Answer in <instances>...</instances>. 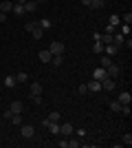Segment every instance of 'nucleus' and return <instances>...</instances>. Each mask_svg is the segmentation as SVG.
Wrapping results in <instances>:
<instances>
[{"label":"nucleus","instance_id":"5701e85b","mask_svg":"<svg viewBox=\"0 0 132 148\" xmlns=\"http://www.w3.org/2000/svg\"><path fill=\"white\" fill-rule=\"evenodd\" d=\"M46 119H49V122H60V113H57V111H51Z\"/></svg>","mask_w":132,"mask_h":148},{"label":"nucleus","instance_id":"c9c22d12","mask_svg":"<svg viewBox=\"0 0 132 148\" xmlns=\"http://www.w3.org/2000/svg\"><path fill=\"white\" fill-rule=\"evenodd\" d=\"M82 5H86V7H90V0H82Z\"/></svg>","mask_w":132,"mask_h":148},{"label":"nucleus","instance_id":"7c9ffc66","mask_svg":"<svg viewBox=\"0 0 132 148\" xmlns=\"http://www.w3.org/2000/svg\"><path fill=\"white\" fill-rule=\"evenodd\" d=\"M121 142L126 144V146H130V144H132V135H130V133H126V135H123V139H121Z\"/></svg>","mask_w":132,"mask_h":148},{"label":"nucleus","instance_id":"4be33fe9","mask_svg":"<svg viewBox=\"0 0 132 148\" xmlns=\"http://www.w3.org/2000/svg\"><path fill=\"white\" fill-rule=\"evenodd\" d=\"M104 47H106V44H101L99 40H97V42L93 44V51H95V53H104Z\"/></svg>","mask_w":132,"mask_h":148},{"label":"nucleus","instance_id":"39448f33","mask_svg":"<svg viewBox=\"0 0 132 148\" xmlns=\"http://www.w3.org/2000/svg\"><path fill=\"white\" fill-rule=\"evenodd\" d=\"M20 133H22V137H26V139H31V137L35 135V128H33V126H29V124H24V126L20 128Z\"/></svg>","mask_w":132,"mask_h":148},{"label":"nucleus","instance_id":"9b49d317","mask_svg":"<svg viewBox=\"0 0 132 148\" xmlns=\"http://www.w3.org/2000/svg\"><path fill=\"white\" fill-rule=\"evenodd\" d=\"M86 86H88V91L97 93V91H101V82H99V80H90V82L86 84Z\"/></svg>","mask_w":132,"mask_h":148},{"label":"nucleus","instance_id":"72a5a7b5","mask_svg":"<svg viewBox=\"0 0 132 148\" xmlns=\"http://www.w3.org/2000/svg\"><path fill=\"white\" fill-rule=\"evenodd\" d=\"M114 31H117V27H112V25H108V29H106V33H110V36H112Z\"/></svg>","mask_w":132,"mask_h":148},{"label":"nucleus","instance_id":"7ed1b4c3","mask_svg":"<svg viewBox=\"0 0 132 148\" xmlns=\"http://www.w3.org/2000/svg\"><path fill=\"white\" fill-rule=\"evenodd\" d=\"M114 86H117V84H114L112 77H104V80H101V91H114Z\"/></svg>","mask_w":132,"mask_h":148},{"label":"nucleus","instance_id":"ddd939ff","mask_svg":"<svg viewBox=\"0 0 132 148\" xmlns=\"http://www.w3.org/2000/svg\"><path fill=\"white\" fill-rule=\"evenodd\" d=\"M16 84H18V82H16V75H5V86L7 88H13Z\"/></svg>","mask_w":132,"mask_h":148},{"label":"nucleus","instance_id":"6e6552de","mask_svg":"<svg viewBox=\"0 0 132 148\" xmlns=\"http://www.w3.org/2000/svg\"><path fill=\"white\" fill-rule=\"evenodd\" d=\"M22 7H24V13H33L35 9H38V2H35V0H26Z\"/></svg>","mask_w":132,"mask_h":148},{"label":"nucleus","instance_id":"f8f14e48","mask_svg":"<svg viewBox=\"0 0 132 148\" xmlns=\"http://www.w3.org/2000/svg\"><path fill=\"white\" fill-rule=\"evenodd\" d=\"M11 9H13V2H11V0H5V2H0V11H2V13H9Z\"/></svg>","mask_w":132,"mask_h":148},{"label":"nucleus","instance_id":"c85d7f7f","mask_svg":"<svg viewBox=\"0 0 132 148\" xmlns=\"http://www.w3.org/2000/svg\"><path fill=\"white\" fill-rule=\"evenodd\" d=\"M35 27H38V22H33V20H31V22H26V25H24V29L29 31V33H31V31L35 29Z\"/></svg>","mask_w":132,"mask_h":148},{"label":"nucleus","instance_id":"f704fd0d","mask_svg":"<svg viewBox=\"0 0 132 148\" xmlns=\"http://www.w3.org/2000/svg\"><path fill=\"white\" fill-rule=\"evenodd\" d=\"M5 20H7V13H2V11H0V22H5Z\"/></svg>","mask_w":132,"mask_h":148},{"label":"nucleus","instance_id":"20e7f679","mask_svg":"<svg viewBox=\"0 0 132 148\" xmlns=\"http://www.w3.org/2000/svg\"><path fill=\"white\" fill-rule=\"evenodd\" d=\"M117 102H119V104H123V106H130V102H132V95H130L128 91H123V93H119Z\"/></svg>","mask_w":132,"mask_h":148},{"label":"nucleus","instance_id":"393cba45","mask_svg":"<svg viewBox=\"0 0 132 148\" xmlns=\"http://www.w3.org/2000/svg\"><path fill=\"white\" fill-rule=\"evenodd\" d=\"M110 64H112V62H110V56H101V66H104V69H108Z\"/></svg>","mask_w":132,"mask_h":148},{"label":"nucleus","instance_id":"2eb2a0df","mask_svg":"<svg viewBox=\"0 0 132 148\" xmlns=\"http://www.w3.org/2000/svg\"><path fill=\"white\" fill-rule=\"evenodd\" d=\"M29 88H31V95H42V84L40 82H33Z\"/></svg>","mask_w":132,"mask_h":148},{"label":"nucleus","instance_id":"aec40b11","mask_svg":"<svg viewBox=\"0 0 132 148\" xmlns=\"http://www.w3.org/2000/svg\"><path fill=\"white\" fill-rule=\"evenodd\" d=\"M121 106H123V104H119V102L114 99V102H110V111H112V113H121Z\"/></svg>","mask_w":132,"mask_h":148},{"label":"nucleus","instance_id":"473e14b6","mask_svg":"<svg viewBox=\"0 0 132 148\" xmlns=\"http://www.w3.org/2000/svg\"><path fill=\"white\" fill-rule=\"evenodd\" d=\"M68 146H70V148H77V146H82V142H77V139H70Z\"/></svg>","mask_w":132,"mask_h":148},{"label":"nucleus","instance_id":"6ab92c4d","mask_svg":"<svg viewBox=\"0 0 132 148\" xmlns=\"http://www.w3.org/2000/svg\"><path fill=\"white\" fill-rule=\"evenodd\" d=\"M16 82H20V84H24V82H26V73H24V71H18V73H16Z\"/></svg>","mask_w":132,"mask_h":148},{"label":"nucleus","instance_id":"423d86ee","mask_svg":"<svg viewBox=\"0 0 132 148\" xmlns=\"http://www.w3.org/2000/svg\"><path fill=\"white\" fill-rule=\"evenodd\" d=\"M73 124L70 122H66V124H60V135H73Z\"/></svg>","mask_w":132,"mask_h":148},{"label":"nucleus","instance_id":"cd10ccee","mask_svg":"<svg viewBox=\"0 0 132 148\" xmlns=\"http://www.w3.org/2000/svg\"><path fill=\"white\" fill-rule=\"evenodd\" d=\"M38 25H40V27H42V29H51V20H46V18H42V20H40V22H38Z\"/></svg>","mask_w":132,"mask_h":148},{"label":"nucleus","instance_id":"1a4fd4ad","mask_svg":"<svg viewBox=\"0 0 132 148\" xmlns=\"http://www.w3.org/2000/svg\"><path fill=\"white\" fill-rule=\"evenodd\" d=\"M104 51H106V56L112 58V56H117V53H119V47H114V44L110 42V44H106V47H104Z\"/></svg>","mask_w":132,"mask_h":148},{"label":"nucleus","instance_id":"2f4dec72","mask_svg":"<svg viewBox=\"0 0 132 148\" xmlns=\"http://www.w3.org/2000/svg\"><path fill=\"white\" fill-rule=\"evenodd\" d=\"M121 20H123V22H126V25H130V22H132V13L128 11L126 16H121Z\"/></svg>","mask_w":132,"mask_h":148},{"label":"nucleus","instance_id":"dca6fc26","mask_svg":"<svg viewBox=\"0 0 132 148\" xmlns=\"http://www.w3.org/2000/svg\"><path fill=\"white\" fill-rule=\"evenodd\" d=\"M42 36H44V29H42V27H40V25L35 27V29H33V31H31V38H33V40H40V38H42Z\"/></svg>","mask_w":132,"mask_h":148},{"label":"nucleus","instance_id":"a878e982","mask_svg":"<svg viewBox=\"0 0 132 148\" xmlns=\"http://www.w3.org/2000/svg\"><path fill=\"white\" fill-rule=\"evenodd\" d=\"M119 22H121V16H112L108 25H112V27H119Z\"/></svg>","mask_w":132,"mask_h":148},{"label":"nucleus","instance_id":"a211bd4d","mask_svg":"<svg viewBox=\"0 0 132 148\" xmlns=\"http://www.w3.org/2000/svg\"><path fill=\"white\" fill-rule=\"evenodd\" d=\"M62 62H64V56H53L51 58V64H53V66H62Z\"/></svg>","mask_w":132,"mask_h":148},{"label":"nucleus","instance_id":"0eeeda50","mask_svg":"<svg viewBox=\"0 0 132 148\" xmlns=\"http://www.w3.org/2000/svg\"><path fill=\"white\" fill-rule=\"evenodd\" d=\"M104 77H108V75H106V69H104V66H99V69H95V71H93V80H104Z\"/></svg>","mask_w":132,"mask_h":148},{"label":"nucleus","instance_id":"412c9836","mask_svg":"<svg viewBox=\"0 0 132 148\" xmlns=\"http://www.w3.org/2000/svg\"><path fill=\"white\" fill-rule=\"evenodd\" d=\"M104 5H106L104 0H90V7H93V9H104Z\"/></svg>","mask_w":132,"mask_h":148},{"label":"nucleus","instance_id":"f257e3e1","mask_svg":"<svg viewBox=\"0 0 132 148\" xmlns=\"http://www.w3.org/2000/svg\"><path fill=\"white\" fill-rule=\"evenodd\" d=\"M49 51L53 53V56H64V51H66V47H64V42H51V47H49Z\"/></svg>","mask_w":132,"mask_h":148},{"label":"nucleus","instance_id":"4468645a","mask_svg":"<svg viewBox=\"0 0 132 148\" xmlns=\"http://www.w3.org/2000/svg\"><path fill=\"white\" fill-rule=\"evenodd\" d=\"M9 111H11V113H22V111H24V106H22V102L16 99V102H11V108H9Z\"/></svg>","mask_w":132,"mask_h":148},{"label":"nucleus","instance_id":"4c0bfd02","mask_svg":"<svg viewBox=\"0 0 132 148\" xmlns=\"http://www.w3.org/2000/svg\"><path fill=\"white\" fill-rule=\"evenodd\" d=\"M35 2H38V5H42V2H44V0H35Z\"/></svg>","mask_w":132,"mask_h":148},{"label":"nucleus","instance_id":"e433bc0d","mask_svg":"<svg viewBox=\"0 0 132 148\" xmlns=\"http://www.w3.org/2000/svg\"><path fill=\"white\" fill-rule=\"evenodd\" d=\"M16 2H20V5H24V2H26V0H16Z\"/></svg>","mask_w":132,"mask_h":148},{"label":"nucleus","instance_id":"bb28decb","mask_svg":"<svg viewBox=\"0 0 132 148\" xmlns=\"http://www.w3.org/2000/svg\"><path fill=\"white\" fill-rule=\"evenodd\" d=\"M31 102L35 106H42V95H31Z\"/></svg>","mask_w":132,"mask_h":148},{"label":"nucleus","instance_id":"f3484780","mask_svg":"<svg viewBox=\"0 0 132 148\" xmlns=\"http://www.w3.org/2000/svg\"><path fill=\"white\" fill-rule=\"evenodd\" d=\"M11 13H16V16H24V7L20 5V2H13V9Z\"/></svg>","mask_w":132,"mask_h":148},{"label":"nucleus","instance_id":"9d476101","mask_svg":"<svg viewBox=\"0 0 132 148\" xmlns=\"http://www.w3.org/2000/svg\"><path fill=\"white\" fill-rule=\"evenodd\" d=\"M51 58H53V53H51L49 49L40 51V62H44V64H49V62H51Z\"/></svg>","mask_w":132,"mask_h":148},{"label":"nucleus","instance_id":"f03ea898","mask_svg":"<svg viewBox=\"0 0 132 148\" xmlns=\"http://www.w3.org/2000/svg\"><path fill=\"white\" fill-rule=\"evenodd\" d=\"M119 73H121V66H119V64H110V66L106 69V75H108V77H112V80H117Z\"/></svg>","mask_w":132,"mask_h":148},{"label":"nucleus","instance_id":"c756f323","mask_svg":"<svg viewBox=\"0 0 132 148\" xmlns=\"http://www.w3.org/2000/svg\"><path fill=\"white\" fill-rule=\"evenodd\" d=\"M77 93H79V95H86V93H88V86H86V84H79V86H77Z\"/></svg>","mask_w":132,"mask_h":148},{"label":"nucleus","instance_id":"b1692460","mask_svg":"<svg viewBox=\"0 0 132 148\" xmlns=\"http://www.w3.org/2000/svg\"><path fill=\"white\" fill-rule=\"evenodd\" d=\"M119 33H121V36H130V25H126V22H123V25H121V29H119Z\"/></svg>","mask_w":132,"mask_h":148}]
</instances>
